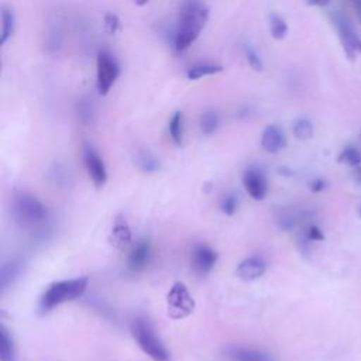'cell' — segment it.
<instances>
[{"instance_id":"9","label":"cell","mask_w":361,"mask_h":361,"mask_svg":"<svg viewBox=\"0 0 361 361\" xmlns=\"http://www.w3.org/2000/svg\"><path fill=\"white\" fill-rule=\"evenodd\" d=\"M217 262V252L206 245L197 244L190 252V265L197 275H207Z\"/></svg>"},{"instance_id":"16","label":"cell","mask_w":361,"mask_h":361,"mask_svg":"<svg viewBox=\"0 0 361 361\" xmlns=\"http://www.w3.org/2000/svg\"><path fill=\"white\" fill-rule=\"evenodd\" d=\"M16 30V16L14 11L6 6L1 8V34H0V44L4 45Z\"/></svg>"},{"instance_id":"15","label":"cell","mask_w":361,"mask_h":361,"mask_svg":"<svg viewBox=\"0 0 361 361\" xmlns=\"http://www.w3.org/2000/svg\"><path fill=\"white\" fill-rule=\"evenodd\" d=\"M227 358L230 361H275L271 354L250 347H230Z\"/></svg>"},{"instance_id":"25","label":"cell","mask_w":361,"mask_h":361,"mask_svg":"<svg viewBox=\"0 0 361 361\" xmlns=\"http://www.w3.org/2000/svg\"><path fill=\"white\" fill-rule=\"evenodd\" d=\"M20 262L10 261L8 264H4L1 268V288L6 289L8 285L14 282V279L20 275Z\"/></svg>"},{"instance_id":"7","label":"cell","mask_w":361,"mask_h":361,"mask_svg":"<svg viewBox=\"0 0 361 361\" xmlns=\"http://www.w3.org/2000/svg\"><path fill=\"white\" fill-rule=\"evenodd\" d=\"M331 21L337 30L341 47H343L347 58L350 61H354L357 58V55L361 54V38L357 35L351 23L348 21V18L344 14H341L338 11L333 13Z\"/></svg>"},{"instance_id":"14","label":"cell","mask_w":361,"mask_h":361,"mask_svg":"<svg viewBox=\"0 0 361 361\" xmlns=\"http://www.w3.org/2000/svg\"><path fill=\"white\" fill-rule=\"evenodd\" d=\"M131 238H133V234H131V228H130L128 223L126 221V219L123 216H117L113 223L111 231H110V237H109L110 243L116 248L123 250L124 247H127L131 243Z\"/></svg>"},{"instance_id":"27","label":"cell","mask_w":361,"mask_h":361,"mask_svg":"<svg viewBox=\"0 0 361 361\" xmlns=\"http://www.w3.org/2000/svg\"><path fill=\"white\" fill-rule=\"evenodd\" d=\"M237 209H238V197L234 193H228L223 196V199L220 200V210L224 214L231 216L237 212Z\"/></svg>"},{"instance_id":"35","label":"cell","mask_w":361,"mask_h":361,"mask_svg":"<svg viewBox=\"0 0 361 361\" xmlns=\"http://www.w3.org/2000/svg\"><path fill=\"white\" fill-rule=\"evenodd\" d=\"M358 217L361 219V203H360V206H358Z\"/></svg>"},{"instance_id":"26","label":"cell","mask_w":361,"mask_h":361,"mask_svg":"<svg viewBox=\"0 0 361 361\" xmlns=\"http://www.w3.org/2000/svg\"><path fill=\"white\" fill-rule=\"evenodd\" d=\"M293 134L298 140L306 141L313 137V126L307 118H299L293 124Z\"/></svg>"},{"instance_id":"5","label":"cell","mask_w":361,"mask_h":361,"mask_svg":"<svg viewBox=\"0 0 361 361\" xmlns=\"http://www.w3.org/2000/svg\"><path fill=\"white\" fill-rule=\"evenodd\" d=\"M120 76V66L116 58L109 51H99L96 59V86L102 96H106L117 78Z\"/></svg>"},{"instance_id":"1","label":"cell","mask_w":361,"mask_h":361,"mask_svg":"<svg viewBox=\"0 0 361 361\" xmlns=\"http://www.w3.org/2000/svg\"><path fill=\"white\" fill-rule=\"evenodd\" d=\"M209 20V8L202 0H180L173 48L186 51L200 35Z\"/></svg>"},{"instance_id":"17","label":"cell","mask_w":361,"mask_h":361,"mask_svg":"<svg viewBox=\"0 0 361 361\" xmlns=\"http://www.w3.org/2000/svg\"><path fill=\"white\" fill-rule=\"evenodd\" d=\"M0 358L1 361H16V348L10 331L4 324L0 327Z\"/></svg>"},{"instance_id":"18","label":"cell","mask_w":361,"mask_h":361,"mask_svg":"<svg viewBox=\"0 0 361 361\" xmlns=\"http://www.w3.org/2000/svg\"><path fill=\"white\" fill-rule=\"evenodd\" d=\"M223 71L221 65H216V63H199V65H193L188 69L186 76L190 80H196L200 79L203 76H210L214 73H219Z\"/></svg>"},{"instance_id":"11","label":"cell","mask_w":361,"mask_h":361,"mask_svg":"<svg viewBox=\"0 0 361 361\" xmlns=\"http://www.w3.org/2000/svg\"><path fill=\"white\" fill-rule=\"evenodd\" d=\"M267 271V261L259 255H251L245 259H243L235 269L237 276L241 281L251 282L258 278H261Z\"/></svg>"},{"instance_id":"31","label":"cell","mask_w":361,"mask_h":361,"mask_svg":"<svg viewBox=\"0 0 361 361\" xmlns=\"http://www.w3.org/2000/svg\"><path fill=\"white\" fill-rule=\"evenodd\" d=\"M309 188H310L312 192L317 193V192H322V190H324L327 188V182L324 179H322V178H316V179H313L309 183Z\"/></svg>"},{"instance_id":"13","label":"cell","mask_w":361,"mask_h":361,"mask_svg":"<svg viewBox=\"0 0 361 361\" xmlns=\"http://www.w3.org/2000/svg\"><path fill=\"white\" fill-rule=\"evenodd\" d=\"M261 145L269 154H276L286 147V138L278 126H268L261 135Z\"/></svg>"},{"instance_id":"28","label":"cell","mask_w":361,"mask_h":361,"mask_svg":"<svg viewBox=\"0 0 361 361\" xmlns=\"http://www.w3.org/2000/svg\"><path fill=\"white\" fill-rule=\"evenodd\" d=\"M245 52V59L248 62V65L254 69V71H262L264 69V63H262V59L261 56L258 55V52L252 48V47H245L244 49Z\"/></svg>"},{"instance_id":"3","label":"cell","mask_w":361,"mask_h":361,"mask_svg":"<svg viewBox=\"0 0 361 361\" xmlns=\"http://www.w3.org/2000/svg\"><path fill=\"white\" fill-rule=\"evenodd\" d=\"M131 334L138 347L154 361H169V351L159 338L154 326L145 317H135L131 322Z\"/></svg>"},{"instance_id":"8","label":"cell","mask_w":361,"mask_h":361,"mask_svg":"<svg viewBox=\"0 0 361 361\" xmlns=\"http://www.w3.org/2000/svg\"><path fill=\"white\" fill-rule=\"evenodd\" d=\"M83 162H85V168H86L87 175H89L90 180L93 182V185L96 188L104 186V183L107 180V171H106L104 162L100 158V155L97 154V151L89 144H85V147H83Z\"/></svg>"},{"instance_id":"23","label":"cell","mask_w":361,"mask_h":361,"mask_svg":"<svg viewBox=\"0 0 361 361\" xmlns=\"http://www.w3.org/2000/svg\"><path fill=\"white\" fill-rule=\"evenodd\" d=\"M76 114L82 124H85V126L90 124L94 117V110H93L92 102L89 99H80L76 103Z\"/></svg>"},{"instance_id":"30","label":"cell","mask_w":361,"mask_h":361,"mask_svg":"<svg viewBox=\"0 0 361 361\" xmlns=\"http://www.w3.org/2000/svg\"><path fill=\"white\" fill-rule=\"evenodd\" d=\"M305 237L307 241H324V234L316 224H312L306 228Z\"/></svg>"},{"instance_id":"33","label":"cell","mask_w":361,"mask_h":361,"mask_svg":"<svg viewBox=\"0 0 361 361\" xmlns=\"http://www.w3.org/2000/svg\"><path fill=\"white\" fill-rule=\"evenodd\" d=\"M309 6H316V7H324L330 3V0H306Z\"/></svg>"},{"instance_id":"24","label":"cell","mask_w":361,"mask_h":361,"mask_svg":"<svg viewBox=\"0 0 361 361\" xmlns=\"http://www.w3.org/2000/svg\"><path fill=\"white\" fill-rule=\"evenodd\" d=\"M269 31L275 39H282L288 34V24L281 16L272 13L269 16Z\"/></svg>"},{"instance_id":"20","label":"cell","mask_w":361,"mask_h":361,"mask_svg":"<svg viewBox=\"0 0 361 361\" xmlns=\"http://www.w3.org/2000/svg\"><path fill=\"white\" fill-rule=\"evenodd\" d=\"M169 135L176 145H180L183 141V114L175 111L169 120Z\"/></svg>"},{"instance_id":"6","label":"cell","mask_w":361,"mask_h":361,"mask_svg":"<svg viewBox=\"0 0 361 361\" xmlns=\"http://www.w3.org/2000/svg\"><path fill=\"white\" fill-rule=\"evenodd\" d=\"M166 307L169 317L185 319L195 310V300L183 282H175L166 295Z\"/></svg>"},{"instance_id":"4","label":"cell","mask_w":361,"mask_h":361,"mask_svg":"<svg viewBox=\"0 0 361 361\" xmlns=\"http://www.w3.org/2000/svg\"><path fill=\"white\" fill-rule=\"evenodd\" d=\"M13 216L23 227H32L42 223L47 216V207L41 200L28 192H17L13 196Z\"/></svg>"},{"instance_id":"32","label":"cell","mask_w":361,"mask_h":361,"mask_svg":"<svg viewBox=\"0 0 361 361\" xmlns=\"http://www.w3.org/2000/svg\"><path fill=\"white\" fill-rule=\"evenodd\" d=\"M348 3L353 7V10L355 11V16H357L358 21L361 23V0H348Z\"/></svg>"},{"instance_id":"22","label":"cell","mask_w":361,"mask_h":361,"mask_svg":"<svg viewBox=\"0 0 361 361\" xmlns=\"http://www.w3.org/2000/svg\"><path fill=\"white\" fill-rule=\"evenodd\" d=\"M338 164H345L348 166L357 168L361 165V151L355 147H345L337 157Z\"/></svg>"},{"instance_id":"2","label":"cell","mask_w":361,"mask_h":361,"mask_svg":"<svg viewBox=\"0 0 361 361\" xmlns=\"http://www.w3.org/2000/svg\"><path fill=\"white\" fill-rule=\"evenodd\" d=\"M87 283H89L87 276L62 279V281H55L49 283L39 298V303H38L39 310L45 313L66 302H72L80 298L87 289Z\"/></svg>"},{"instance_id":"36","label":"cell","mask_w":361,"mask_h":361,"mask_svg":"<svg viewBox=\"0 0 361 361\" xmlns=\"http://www.w3.org/2000/svg\"><path fill=\"white\" fill-rule=\"evenodd\" d=\"M360 141H361V133H360Z\"/></svg>"},{"instance_id":"19","label":"cell","mask_w":361,"mask_h":361,"mask_svg":"<svg viewBox=\"0 0 361 361\" xmlns=\"http://www.w3.org/2000/svg\"><path fill=\"white\" fill-rule=\"evenodd\" d=\"M199 127H200V131L204 135L213 134L219 127V114H217V111L216 110L203 111L200 114V118H199Z\"/></svg>"},{"instance_id":"21","label":"cell","mask_w":361,"mask_h":361,"mask_svg":"<svg viewBox=\"0 0 361 361\" xmlns=\"http://www.w3.org/2000/svg\"><path fill=\"white\" fill-rule=\"evenodd\" d=\"M135 162L144 172H155L159 168V161L145 149L135 154Z\"/></svg>"},{"instance_id":"29","label":"cell","mask_w":361,"mask_h":361,"mask_svg":"<svg viewBox=\"0 0 361 361\" xmlns=\"http://www.w3.org/2000/svg\"><path fill=\"white\" fill-rule=\"evenodd\" d=\"M104 28L111 35H114L118 31L120 20L114 13H106L104 14Z\"/></svg>"},{"instance_id":"12","label":"cell","mask_w":361,"mask_h":361,"mask_svg":"<svg viewBox=\"0 0 361 361\" xmlns=\"http://www.w3.org/2000/svg\"><path fill=\"white\" fill-rule=\"evenodd\" d=\"M149 258H151V243L148 240H141L131 250L127 259V267L133 272L142 271L148 265Z\"/></svg>"},{"instance_id":"10","label":"cell","mask_w":361,"mask_h":361,"mask_svg":"<svg viewBox=\"0 0 361 361\" xmlns=\"http://www.w3.org/2000/svg\"><path fill=\"white\" fill-rule=\"evenodd\" d=\"M243 185L247 190V193L254 199V200H261L265 197L268 192V180L265 173L255 166H250L245 169L243 175Z\"/></svg>"},{"instance_id":"34","label":"cell","mask_w":361,"mask_h":361,"mask_svg":"<svg viewBox=\"0 0 361 361\" xmlns=\"http://www.w3.org/2000/svg\"><path fill=\"white\" fill-rule=\"evenodd\" d=\"M148 1H149V0H134V3H135L137 6H145Z\"/></svg>"}]
</instances>
